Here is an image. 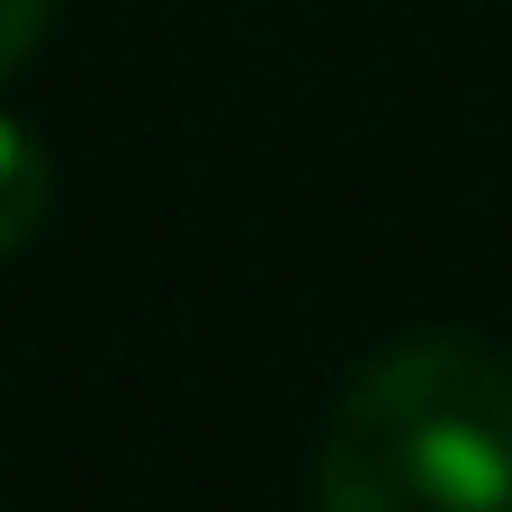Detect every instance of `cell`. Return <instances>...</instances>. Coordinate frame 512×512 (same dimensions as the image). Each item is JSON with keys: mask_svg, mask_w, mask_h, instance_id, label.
Returning <instances> with one entry per match:
<instances>
[{"mask_svg": "<svg viewBox=\"0 0 512 512\" xmlns=\"http://www.w3.org/2000/svg\"><path fill=\"white\" fill-rule=\"evenodd\" d=\"M45 27H54V0H0V81L45 45Z\"/></svg>", "mask_w": 512, "mask_h": 512, "instance_id": "cell-3", "label": "cell"}, {"mask_svg": "<svg viewBox=\"0 0 512 512\" xmlns=\"http://www.w3.org/2000/svg\"><path fill=\"white\" fill-rule=\"evenodd\" d=\"M45 198H54L45 144H36L18 117H0V252H18V243L45 225Z\"/></svg>", "mask_w": 512, "mask_h": 512, "instance_id": "cell-2", "label": "cell"}, {"mask_svg": "<svg viewBox=\"0 0 512 512\" xmlns=\"http://www.w3.org/2000/svg\"><path fill=\"white\" fill-rule=\"evenodd\" d=\"M324 512H512V360L405 342L369 360L324 432Z\"/></svg>", "mask_w": 512, "mask_h": 512, "instance_id": "cell-1", "label": "cell"}]
</instances>
